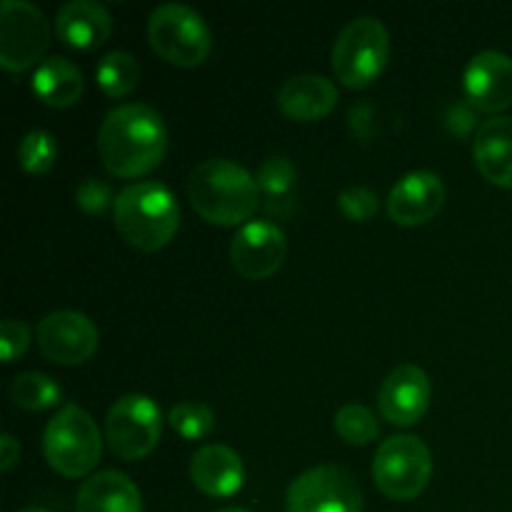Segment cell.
I'll return each mask as SVG.
<instances>
[{
  "label": "cell",
  "instance_id": "obj_15",
  "mask_svg": "<svg viewBox=\"0 0 512 512\" xmlns=\"http://www.w3.org/2000/svg\"><path fill=\"white\" fill-rule=\"evenodd\" d=\"M465 95L483 113H500L512 105V58L500 50L473 55L463 73Z\"/></svg>",
  "mask_w": 512,
  "mask_h": 512
},
{
  "label": "cell",
  "instance_id": "obj_6",
  "mask_svg": "<svg viewBox=\"0 0 512 512\" xmlns=\"http://www.w3.org/2000/svg\"><path fill=\"white\" fill-rule=\"evenodd\" d=\"M390 58L388 28L373 15L350 20L333 45L335 78L345 88H365L385 70Z\"/></svg>",
  "mask_w": 512,
  "mask_h": 512
},
{
  "label": "cell",
  "instance_id": "obj_25",
  "mask_svg": "<svg viewBox=\"0 0 512 512\" xmlns=\"http://www.w3.org/2000/svg\"><path fill=\"white\" fill-rule=\"evenodd\" d=\"M335 433L348 445H370L378 438V420L373 410H368L360 403H348L335 413Z\"/></svg>",
  "mask_w": 512,
  "mask_h": 512
},
{
  "label": "cell",
  "instance_id": "obj_27",
  "mask_svg": "<svg viewBox=\"0 0 512 512\" xmlns=\"http://www.w3.org/2000/svg\"><path fill=\"white\" fill-rule=\"evenodd\" d=\"M58 158V143L48 130H30L18 145V163L25 173L43 175L53 168Z\"/></svg>",
  "mask_w": 512,
  "mask_h": 512
},
{
  "label": "cell",
  "instance_id": "obj_31",
  "mask_svg": "<svg viewBox=\"0 0 512 512\" xmlns=\"http://www.w3.org/2000/svg\"><path fill=\"white\" fill-rule=\"evenodd\" d=\"M20 460V445L18 440L13 438L10 433H3V438H0V470H13V465Z\"/></svg>",
  "mask_w": 512,
  "mask_h": 512
},
{
  "label": "cell",
  "instance_id": "obj_1",
  "mask_svg": "<svg viewBox=\"0 0 512 512\" xmlns=\"http://www.w3.org/2000/svg\"><path fill=\"white\" fill-rule=\"evenodd\" d=\"M168 150L163 115L145 103H125L105 115L98 153L105 170L118 178H140L158 168Z\"/></svg>",
  "mask_w": 512,
  "mask_h": 512
},
{
  "label": "cell",
  "instance_id": "obj_22",
  "mask_svg": "<svg viewBox=\"0 0 512 512\" xmlns=\"http://www.w3.org/2000/svg\"><path fill=\"white\" fill-rule=\"evenodd\" d=\"M95 83L108 98H125L140 83V63L125 50H110L95 68Z\"/></svg>",
  "mask_w": 512,
  "mask_h": 512
},
{
  "label": "cell",
  "instance_id": "obj_24",
  "mask_svg": "<svg viewBox=\"0 0 512 512\" xmlns=\"http://www.w3.org/2000/svg\"><path fill=\"white\" fill-rule=\"evenodd\" d=\"M295 180H298V168L285 155H270L260 163L258 173H255V183H258L260 193L268 198L270 205L290 200Z\"/></svg>",
  "mask_w": 512,
  "mask_h": 512
},
{
  "label": "cell",
  "instance_id": "obj_4",
  "mask_svg": "<svg viewBox=\"0 0 512 512\" xmlns=\"http://www.w3.org/2000/svg\"><path fill=\"white\" fill-rule=\"evenodd\" d=\"M103 440L95 420L78 405H63L48 420L43 433V455L63 478H85L98 465Z\"/></svg>",
  "mask_w": 512,
  "mask_h": 512
},
{
  "label": "cell",
  "instance_id": "obj_18",
  "mask_svg": "<svg viewBox=\"0 0 512 512\" xmlns=\"http://www.w3.org/2000/svg\"><path fill=\"white\" fill-rule=\"evenodd\" d=\"M335 103H338V88L325 75H293L278 90L280 113L295 123H313L325 118Z\"/></svg>",
  "mask_w": 512,
  "mask_h": 512
},
{
  "label": "cell",
  "instance_id": "obj_13",
  "mask_svg": "<svg viewBox=\"0 0 512 512\" xmlns=\"http://www.w3.org/2000/svg\"><path fill=\"white\" fill-rule=\"evenodd\" d=\"M430 398L433 388L428 373L418 365L403 363L385 375L378 390V408L390 425L410 428L428 413Z\"/></svg>",
  "mask_w": 512,
  "mask_h": 512
},
{
  "label": "cell",
  "instance_id": "obj_12",
  "mask_svg": "<svg viewBox=\"0 0 512 512\" xmlns=\"http://www.w3.org/2000/svg\"><path fill=\"white\" fill-rule=\"evenodd\" d=\"M288 255L285 233L270 220H250L240 225L230 243L233 268L248 280H265L278 273Z\"/></svg>",
  "mask_w": 512,
  "mask_h": 512
},
{
  "label": "cell",
  "instance_id": "obj_7",
  "mask_svg": "<svg viewBox=\"0 0 512 512\" xmlns=\"http://www.w3.org/2000/svg\"><path fill=\"white\" fill-rule=\"evenodd\" d=\"M433 478V455L415 435H393L383 440L373 460V480L390 500H415Z\"/></svg>",
  "mask_w": 512,
  "mask_h": 512
},
{
  "label": "cell",
  "instance_id": "obj_14",
  "mask_svg": "<svg viewBox=\"0 0 512 512\" xmlns=\"http://www.w3.org/2000/svg\"><path fill=\"white\" fill-rule=\"evenodd\" d=\"M445 203V185L433 170H413L393 185L388 195V218L393 223L415 228L440 213Z\"/></svg>",
  "mask_w": 512,
  "mask_h": 512
},
{
  "label": "cell",
  "instance_id": "obj_23",
  "mask_svg": "<svg viewBox=\"0 0 512 512\" xmlns=\"http://www.w3.org/2000/svg\"><path fill=\"white\" fill-rule=\"evenodd\" d=\"M10 398H13V403L18 408L35 413V410H48L53 405H58L60 398H63V390L48 375L23 373L10 385Z\"/></svg>",
  "mask_w": 512,
  "mask_h": 512
},
{
  "label": "cell",
  "instance_id": "obj_17",
  "mask_svg": "<svg viewBox=\"0 0 512 512\" xmlns=\"http://www.w3.org/2000/svg\"><path fill=\"white\" fill-rule=\"evenodd\" d=\"M190 480L210 498H230L245 483V465L228 445H203L190 460Z\"/></svg>",
  "mask_w": 512,
  "mask_h": 512
},
{
  "label": "cell",
  "instance_id": "obj_32",
  "mask_svg": "<svg viewBox=\"0 0 512 512\" xmlns=\"http://www.w3.org/2000/svg\"><path fill=\"white\" fill-rule=\"evenodd\" d=\"M20 512H50V510H45V508H25V510H20Z\"/></svg>",
  "mask_w": 512,
  "mask_h": 512
},
{
  "label": "cell",
  "instance_id": "obj_33",
  "mask_svg": "<svg viewBox=\"0 0 512 512\" xmlns=\"http://www.w3.org/2000/svg\"><path fill=\"white\" fill-rule=\"evenodd\" d=\"M218 512H250V510H243V508H225V510H218Z\"/></svg>",
  "mask_w": 512,
  "mask_h": 512
},
{
  "label": "cell",
  "instance_id": "obj_20",
  "mask_svg": "<svg viewBox=\"0 0 512 512\" xmlns=\"http://www.w3.org/2000/svg\"><path fill=\"white\" fill-rule=\"evenodd\" d=\"M75 512H143V498L125 473L100 470L80 485Z\"/></svg>",
  "mask_w": 512,
  "mask_h": 512
},
{
  "label": "cell",
  "instance_id": "obj_19",
  "mask_svg": "<svg viewBox=\"0 0 512 512\" xmlns=\"http://www.w3.org/2000/svg\"><path fill=\"white\" fill-rule=\"evenodd\" d=\"M473 158L488 183L512 190V115H498L480 125Z\"/></svg>",
  "mask_w": 512,
  "mask_h": 512
},
{
  "label": "cell",
  "instance_id": "obj_11",
  "mask_svg": "<svg viewBox=\"0 0 512 512\" xmlns=\"http://www.w3.org/2000/svg\"><path fill=\"white\" fill-rule=\"evenodd\" d=\"M38 348L50 363L80 365L98 350V328L78 310H55L38 323Z\"/></svg>",
  "mask_w": 512,
  "mask_h": 512
},
{
  "label": "cell",
  "instance_id": "obj_16",
  "mask_svg": "<svg viewBox=\"0 0 512 512\" xmlns=\"http://www.w3.org/2000/svg\"><path fill=\"white\" fill-rule=\"evenodd\" d=\"M55 33L68 48L95 50L113 33V15L95 0H68L55 13Z\"/></svg>",
  "mask_w": 512,
  "mask_h": 512
},
{
  "label": "cell",
  "instance_id": "obj_26",
  "mask_svg": "<svg viewBox=\"0 0 512 512\" xmlns=\"http://www.w3.org/2000/svg\"><path fill=\"white\" fill-rule=\"evenodd\" d=\"M168 423L180 438L185 440H203L213 433L215 413L210 405L198 403V400H185L170 408Z\"/></svg>",
  "mask_w": 512,
  "mask_h": 512
},
{
  "label": "cell",
  "instance_id": "obj_28",
  "mask_svg": "<svg viewBox=\"0 0 512 512\" xmlns=\"http://www.w3.org/2000/svg\"><path fill=\"white\" fill-rule=\"evenodd\" d=\"M338 208L343 210L350 223H368L375 218L380 208V200L375 190L368 185H350L338 195Z\"/></svg>",
  "mask_w": 512,
  "mask_h": 512
},
{
  "label": "cell",
  "instance_id": "obj_30",
  "mask_svg": "<svg viewBox=\"0 0 512 512\" xmlns=\"http://www.w3.org/2000/svg\"><path fill=\"white\" fill-rule=\"evenodd\" d=\"M30 328L23 320H3L0 325V350H3V363H13L28 350Z\"/></svg>",
  "mask_w": 512,
  "mask_h": 512
},
{
  "label": "cell",
  "instance_id": "obj_5",
  "mask_svg": "<svg viewBox=\"0 0 512 512\" xmlns=\"http://www.w3.org/2000/svg\"><path fill=\"white\" fill-rule=\"evenodd\" d=\"M148 40L155 53L178 68L205 63L213 50V35L198 10L183 3H163L148 18Z\"/></svg>",
  "mask_w": 512,
  "mask_h": 512
},
{
  "label": "cell",
  "instance_id": "obj_21",
  "mask_svg": "<svg viewBox=\"0 0 512 512\" xmlns=\"http://www.w3.org/2000/svg\"><path fill=\"white\" fill-rule=\"evenodd\" d=\"M33 93L50 108H70L83 95V73L68 58H45L33 73Z\"/></svg>",
  "mask_w": 512,
  "mask_h": 512
},
{
  "label": "cell",
  "instance_id": "obj_3",
  "mask_svg": "<svg viewBox=\"0 0 512 512\" xmlns=\"http://www.w3.org/2000/svg\"><path fill=\"white\" fill-rule=\"evenodd\" d=\"M113 223L130 248L155 253L178 233L180 205L168 185L143 180L120 190L115 198Z\"/></svg>",
  "mask_w": 512,
  "mask_h": 512
},
{
  "label": "cell",
  "instance_id": "obj_10",
  "mask_svg": "<svg viewBox=\"0 0 512 512\" xmlns=\"http://www.w3.org/2000/svg\"><path fill=\"white\" fill-rule=\"evenodd\" d=\"M50 28L43 10L28 0L0 3V65L8 73H20L45 55Z\"/></svg>",
  "mask_w": 512,
  "mask_h": 512
},
{
  "label": "cell",
  "instance_id": "obj_9",
  "mask_svg": "<svg viewBox=\"0 0 512 512\" xmlns=\"http://www.w3.org/2000/svg\"><path fill=\"white\" fill-rule=\"evenodd\" d=\"M288 512H363V490L340 465H315L290 483Z\"/></svg>",
  "mask_w": 512,
  "mask_h": 512
},
{
  "label": "cell",
  "instance_id": "obj_2",
  "mask_svg": "<svg viewBox=\"0 0 512 512\" xmlns=\"http://www.w3.org/2000/svg\"><path fill=\"white\" fill-rule=\"evenodd\" d=\"M188 198L200 218L230 228L253 218L260 205V188L243 165L228 158H210L190 173Z\"/></svg>",
  "mask_w": 512,
  "mask_h": 512
},
{
  "label": "cell",
  "instance_id": "obj_29",
  "mask_svg": "<svg viewBox=\"0 0 512 512\" xmlns=\"http://www.w3.org/2000/svg\"><path fill=\"white\" fill-rule=\"evenodd\" d=\"M113 188L105 180L85 178L83 183L75 188V205L88 215H103L108 208H115Z\"/></svg>",
  "mask_w": 512,
  "mask_h": 512
},
{
  "label": "cell",
  "instance_id": "obj_8",
  "mask_svg": "<svg viewBox=\"0 0 512 512\" xmlns=\"http://www.w3.org/2000/svg\"><path fill=\"white\" fill-rule=\"evenodd\" d=\"M163 430V413L148 395L130 393L115 400L105 418V440L120 460H143L155 450Z\"/></svg>",
  "mask_w": 512,
  "mask_h": 512
}]
</instances>
